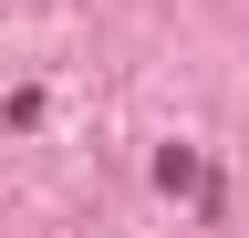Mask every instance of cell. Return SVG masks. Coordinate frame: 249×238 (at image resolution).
I'll use <instances>...</instances> for the list:
<instances>
[{"label": "cell", "mask_w": 249, "mask_h": 238, "mask_svg": "<svg viewBox=\"0 0 249 238\" xmlns=\"http://www.w3.org/2000/svg\"><path fill=\"white\" fill-rule=\"evenodd\" d=\"M156 187H166V197H208V207H218V187H208V166L187 156V145H166V156H156Z\"/></svg>", "instance_id": "1"}]
</instances>
